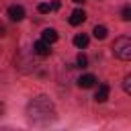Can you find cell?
I'll use <instances>...</instances> for the list:
<instances>
[{"instance_id": "6da1fadb", "label": "cell", "mask_w": 131, "mask_h": 131, "mask_svg": "<svg viewBox=\"0 0 131 131\" xmlns=\"http://www.w3.org/2000/svg\"><path fill=\"white\" fill-rule=\"evenodd\" d=\"M29 117L31 119H49V117H53V104L45 96H39L29 104Z\"/></svg>"}, {"instance_id": "7a4b0ae2", "label": "cell", "mask_w": 131, "mask_h": 131, "mask_svg": "<svg viewBox=\"0 0 131 131\" xmlns=\"http://www.w3.org/2000/svg\"><path fill=\"white\" fill-rule=\"evenodd\" d=\"M113 53H115V57H119V59H123V61H129V59H131V39H129V37H119V39H115V43H113Z\"/></svg>"}, {"instance_id": "3957f363", "label": "cell", "mask_w": 131, "mask_h": 131, "mask_svg": "<svg viewBox=\"0 0 131 131\" xmlns=\"http://www.w3.org/2000/svg\"><path fill=\"white\" fill-rule=\"evenodd\" d=\"M84 20H86V12H84L82 8H76V10L72 12V16H70V25H74V27L82 25Z\"/></svg>"}, {"instance_id": "277c9868", "label": "cell", "mask_w": 131, "mask_h": 131, "mask_svg": "<svg viewBox=\"0 0 131 131\" xmlns=\"http://www.w3.org/2000/svg\"><path fill=\"white\" fill-rule=\"evenodd\" d=\"M33 51H35L37 55H43V57H45V55H49L51 49H49V43H45V41L41 39V41H35V43H33Z\"/></svg>"}, {"instance_id": "5b68a950", "label": "cell", "mask_w": 131, "mask_h": 131, "mask_svg": "<svg viewBox=\"0 0 131 131\" xmlns=\"http://www.w3.org/2000/svg\"><path fill=\"white\" fill-rule=\"evenodd\" d=\"M8 16H10V20H23L25 18V8L23 6H10L8 8Z\"/></svg>"}, {"instance_id": "8992f818", "label": "cell", "mask_w": 131, "mask_h": 131, "mask_svg": "<svg viewBox=\"0 0 131 131\" xmlns=\"http://www.w3.org/2000/svg\"><path fill=\"white\" fill-rule=\"evenodd\" d=\"M94 82H96V78H94L92 74H84V76H80L78 86H80V88H92V86H94Z\"/></svg>"}, {"instance_id": "52a82bcc", "label": "cell", "mask_w": 131, "mask_h": 131, "mask_svg": "<svg viewBox=\"0 0 131 131\" xmlns=\"http://www.w3.org/2000/svg\"><path fill=\"white\" fill-rule=\"evenodd\" d=\"M41 39H43L45 43H55V41H57V31H55V29H45V31L41 33Z\"/></svg>"}, {"instance_id": "ba28073f", "label": "cell", "mask_w": 131, "mask_h": 131, "mask_svg": "<svg viewBox=\"0 0 131 131\" xmlns=\"http://www.w3.org/2000/svg\"><path fill=\"white\" fill-rule=\"evenodd\" d=\"M98 102H104L106 98H108V86L106 84H102V86H98V90H96V96H94Z\"/></svg>"}, {"instance_id": "9c48e42d", "label": "cell", "mask_w": 131, "mask_h": 131, "mask_svg": "<svg viewBox=\"0 0 131 131\" xmlns=\"http://www.w3.org/2000/svg\"><path fill=\"white\" fill-rule=\"evenodd\" d=\"M74 45L80 47V49L86 47V45H88V35H84V33H82V35H76V37H74Z\"/></svg>"}, {"instance_id": "30bf717a", "label": "cell", "mask_w": 131, "mask_h": 131, "mask_svg": "<svg viewBox=\"0 0 131 131\" xmlns=\"http://www.w3.org/2000/svg\"><path fill=\"white\" fill-rule=\"evenodd\" d=\"M92 35H94L96 39H104V37H106V27L96 25V27H94V31H92Z\"/></svg>"}, {"instance_id": "8fae6325", "label": "cell", "mask_w": 131, "mask_h": 131, "mask_svg": "<svg viewBox=\"0 0 131 131\" xmlns=\"http://www.w3.org/2000/svg\"><path fill=\"white\" fill-rule=\"evenodd\" d=\"M123 90H125L127 94H131V76H125V80H123Z\"/></svg>"}, {"instance_id": "7c38bea8", "label": "cell", "mask_w": 131, "mask_h": 131, "mask_svg": "<svg viewBox=\"0 0 131 131\" xmlns=\"http://www.w3.org/2000/svg\"><path fill=\"white\" fill-rule=\"evenodd\" d=\"M49 8H51V6H49V4H47V2H41V4H39V6H37V10H39V12H41V14H45V12H49Z\"/></svg>"}, {"instance_id": "4fadbf2b", "label": "cell", "mask_w": 131, "mask_h": 131, "mask_svg": "<svg viewBox=\"0 0 131 131\" xmlns=\"http://www.w3.org/2000/svg\"><path fill=\"white\" fill-rule=\"evenodd\" d=\"M123 20H131V8L129 6L123 8Z\"/></svg>"}, {"instance_id": "5bb4252c", "label": "cell", "mask_w": 131, "mask_h": 131, "mask_svg": "<svg viewBox=\"0 0 131 131\" xmlns=\"http://www.w3.org/2000/svg\"><path fill=\"white\" fill-rule=\"evenodd\" d=\"M86 63H88V59H86V55H84V53H80V55H78V66H82V68H86Z\"/></svg>"}, {"instance_id": "9a60e30c", "label": "cell", "mask_w": 131, "mask_h": 131, "mask_svg": "<svg viewBox=\"0 0 131 131\" xmlns=\"http://www.w3.org/2000/svg\"><path fill=\"white\" fill-rule=\"evenodd\" d=\"M74 2H84V0H74Z\"/></svg>"}]
</instances>
